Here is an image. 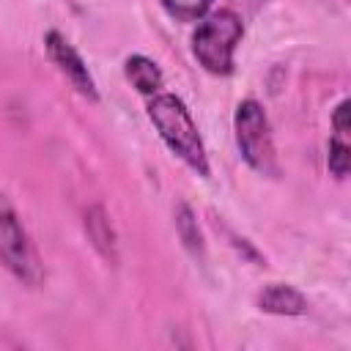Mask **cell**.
<instances>
[{"instance_id": "3", "label": "cell", "mask_w": 351, "mask_h": 351, "mask_svg": "<svg viewBox=\"0 0 351 351\" xmlns=\"http://www.w3.org/2000/svg\"><path fill=\"white\" fill-rule=\"evenodd\" d=\"M0 263L27 288H38L44 282L41 258L5 195H0Z\"/></svg>"}, {"instance_id": "4", "label": "cell", "mask_w": 351, "mask_h": 351, "mask_svg": "<svg viewBox=\"0 0 351 351\" xmlns=\"http://www.w3.org/2000/svg\"><path fill=\"white\" fill-rule=\"evenodd\" d=\"M233 129H236V145H239L244 162L261 176H277V154H274L271 126H269L263 107L255 99L239 101Z\"/></svg>"}, {"instance_id": "6", "label": "cell", "mask_w": 351, "mask_h": 351, "mask_svg": "<svg viewBox=\"0 0 351 351\" xmlns=\"http://www.w3.org/2000/svg\"><path fill=\"white\" fill-rule=\"evenodd\" d=\"M258 307L271 315H304L307 299L293 288L282 282H271L258 293Z\"/></svg>"}, {"instance_id": "11", "label": "cell", "mask_w": 351, "mask_h": 351, "mask_svg": "<svg viewBox=\"0 0 351 351\" xmlns=\"http://www.w3.org/2000/svg\"><path fill=\"white\" fill-rule=\"evenodd\" d=\"M326 165H329V173L335 178H346L348 176V165H351V148L346 143V137H332L329 140V154H326Z\"/></svg>"}, {"instance_id": "9", "label": "cell", "mask_w": 351, "mask_h": 351, "mask_svg": "<svg viewBox=\"0 0 351 351\" xmlns=\"http://www.w3.org/2000/svg\"><path fill=\"white\" fill-rule=\"evenodd\" d=\"M176 230H178L184 247L192 255H203V236H200L197 219H195V214H192V208L186 203H178L176 206Z\"/></svg>"}, {"instance_id": "5", "label": "cell", "mask_w": 351, "mask_h": 351, "mask_svg": "<svg viewBox=\"0 0 351 351\" xmlns=\"http://www.w3.org/2000/svg\"><path fill=\"white\" fill-rule=\"evenodd\" d=\"M44 47H47V55L52 58V63L66 74V80L77 88V93H82L85 99L90 101H99V90H96V82L82 60V55L66 41V36H60L58 30H49L44 36Z\"/></svg>"}, {"instance_id": "7", "label": "cell", "mask_w": 351, "mask_h": 351, "mask_svg": "<svg viewBox=\"0 0 351 351\" xmlns=\"http://www.w3.org/2000/svg\"><path fill=\"white\" fill-rule=\"evenodd\" d=\"M85 233H88L90 244L96 247V252H99L104 261H110V263L118 261L115 230H112V225H110V219H107V211H104L101 206H90V208L85 211Z\"/></svg>"}, {"instance_id": "2", "label": "cell", "mask_w": 351, "mask_h": 351, "mask_svg": "<svg viewBox=\"0 0 351 351\" xmlns=\"http://www.w3.org/2000/svg\"><path fill=\"white\" fill-rule=\"evenodd\" d=\"M244 36L241 16L230 8H219L203 16L192 33V52L197 63L211 74L233 71V52Z\"/></svg>"}, {"instance_id": "8", "label": "cell", "mask_w": 351, "mask_h": 351, "mask_svg": "<svg viewBox=\"0 0 351 351\" xmlns=\"http://www.w3.org/2000/svg\"><path fill=\"white\" fill-rule=\"evenodd\" d=\"M123 71H126V80H129L140 93H145V96L159 93V88H162V82H165L159 66H156L151 58H145V55H129L126 63H123Z\"/></svg>"}, {"instance_id": "10", "label": "cell", "mask_w": 351, "mask_h": 351, "mask_svg": "<svg viewBox=\"0 0 351 351\" xmlns=\"http://www.w3.org/2000/svg\"><path fill=\"white\" fill-rule=\"evenodd\" d=\"M214 0H162L165 11L176 19H184V22H195V19H203L206 11L211 8Z\"/></svg>"}, {"instance_id": "12", "label": "cell", "mask_w": 351, "mask_h": 351, "mask_svg": "<svg viewBox=\"0 0 351 351\" xmlns=\"http://www.w3.org/2000/svg\"><path fill=\"white\" fill-rule=\"evenodd\" d=\"M351 107V101L348 99H343L337 107H335V112H332V126H335V134L337 137H346L348 134V110Z\"/></svg>"}, {"instance_id": "1", "label": "cell", "mask_w": 351, "mask_h": 351, "mask_svg": "<svg viewBox=\"0 0 351 351\" xmlns=\"http://www.w3.org/2000/svg\"><path fill=\"white\" fill-rule=\"evenodd\" d=\"M148 118L156 126V132L165 140V145L178 159H184L203 178L211 173L208 156H206V148H203V140L197 134V126H195L186 104L176 93H162V90L154 93L148 99Z\"/></svg>"}]
</instances>
